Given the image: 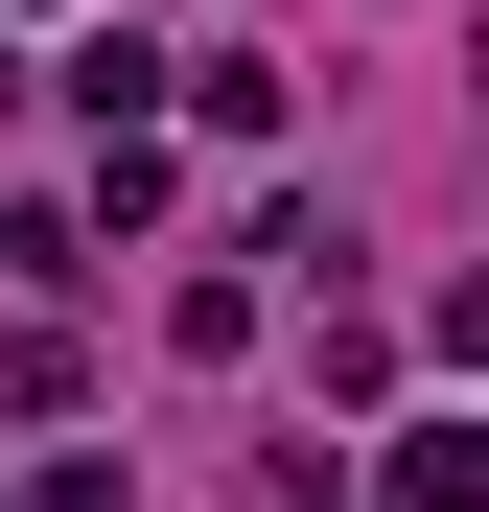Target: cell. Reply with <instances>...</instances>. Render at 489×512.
Returning a JSON list of instances; mask_svg holds the SVG:
<instances>
[{"label": "cell", "mask_w": 489, "mask_h": 512, "mask_svg": "<svg viewBox=\"0 0 489 512\" xmlns=\"http://www.w3.org/2000/svg\"><path fill=\"white\" fill-rule=\"evenodd\" d=\"M489 489V443H466V419H396V512H466Z\"/></svg>", "instance_id": "cell-1"}]
</instances>
